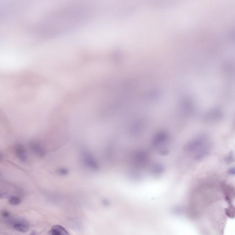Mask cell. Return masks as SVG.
<instances>
[{
    "label": "cell",
    "instance_id": "6",
    "mask_svg": "<svg viewBox=\"0 0 235 235\" xmlns=\"http://www.w3.org/2000/svg\"><path fill=\"white\" fill-rule=\"evenodd\" d=\"M8 197V194L5 192L0 191V199L6 198Z\"/></svg>",
    "mask_w": 235,
    "mask_h": 235
},
{
    "label": "cell",
    "instance_id": "2",
    "mask_svg": "<svg viewBox=\"0 0 235 235\" xmlns=\"http://www.w3.org/2000/svg\"><path fill=\"white\" fill-rule=\"evenodd\" d=\"M29 148L33 153L39 157H43L45 151L42 145L36 141H33L29 143Z\"/></svg>",
    "mask_w": 235,
    "mask_h": 235
},
{
    "label": "cell",
    "instance_id": "1",
    "mask_svg": "<svg viewBox=\"0 0 235 235\" xmlns=\"http://www.w3.org/2000/svg\"><path fill=\"white\" fill-rule=\"evenodd\" d=\"M14 150L17 157L22 162H25L27 160V155L25 148L20 144H16L14 147Z\"/></svg>",
    "mask_w": 235,
    "mask_h": 235
},
{
    "label": "cell",
    "instance_id": "4",
    "mask_svg": "<svg viewBox=\"0 0 235 235\" xmlns=\"http://www.w3.org/2000/svg\"><path fill=\"white\" fill-rule=\"evenodd\" d=\"M15 229L20 232H25L28 230V227L27 224L25 222L19 221L17 222L14 224Z\"/></svg>",
    "mask_w": 235,
    "mask_h": 235
},
{
    "label": "cell",
    "instance_id": "5",
    "mask_svg": "<svg viewBox=\"0 0 235 235\" xmlns=\"http://www.w3.org/2000/svg\"><path fill=\"white\" fill-rule=\"evenodd\" d=\"M9 202L11 205H17L21 202V200L17 196H12L9 198Z\"/></svg>",
    "mask_w": 235,
    "mask_h": 235
},
{
    "label": "cell",
    "instance_id": "7",
    "mask_svg": "<svg viewBox=\"0 0 235 235\" xmlns=\"http://www.w3.org/2000/svg\"><path fill=\"white\" fill-rule=\"evenodd\" d=\"M2 215L5 218L9 217L10 216V213L7 211H3L2 213Z\"/></svg>",
    "mask_w": 235,
    "mask_h": 235
},
{
    "label": "cell",
    "instance_id": "9",
    "mask_svg": "<svg viewBox=\"0 0 235 235\" xmlns=\"http://www.w3.org/2000/svg\"><path fill=\"white\" fill-rule=\"evenodd\" d=\"M30 235H35V232H32V233H31V234H30Z\"/></svg>",
    "mask_w": 235,
    "mask_h": 235
},
{
    "label": "cell",
    "instance_id": "3",
    "mask_svg": "<svg viewBox=\"0 0 235 235\" xmlns=\"http://www.w3.org/2000/svg\"><path fill=\"white\" fill-rule=\"evenodd\" d=\"M69 233L63 227L55 225L49 231L48 235H69Z\"/></svg>",
    "mask_w": 235,
    "mask_h": 235
},
{
    "label": "cell",
    "instance_id": "8",
    "mask_svg": "<svg viewBox=\"0 0 235 235\" xmlns=\"http://www.w3.org/2000/svg\"><path fill=\"white\" fill-rule=\"evenodd\" d=\"M4 156L2 152L0 151V161L3 159Z\"/></svg>",
    "mask_w": 235,
    "mask_h": 235
}]
</instances>
